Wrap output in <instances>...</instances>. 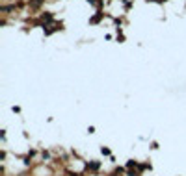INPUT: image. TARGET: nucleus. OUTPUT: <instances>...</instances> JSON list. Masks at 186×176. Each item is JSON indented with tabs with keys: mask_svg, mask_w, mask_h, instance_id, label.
Segmentation results:
<instances>
[{
	"mask_svg": "<svg viewBox=\"0 0 186 176\" xmlns=\"http://www.w3.org/2000/svg\"><path fill=\"white\" fill-rule=\"evenodd\" d=\"M39 4H41V0H34V2H32V6H34V8H37Z\"/></svg>",
	"mask_w": 186,
	"mask_h": 176,
	"instance_id": "obj_1",
	"label": "nucleus"
}]
</instances>
